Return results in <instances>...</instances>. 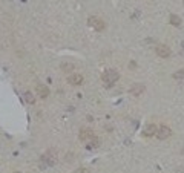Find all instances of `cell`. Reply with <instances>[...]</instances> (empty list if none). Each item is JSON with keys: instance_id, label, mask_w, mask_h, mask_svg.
<instances>
[{"instance_id": "obj_11", "label": "cell", "mask_w": 184, "mask_h": 173, "mask_svg": "<svg viewBox=\"0 0 184 173\" xmlns=\"http://www.w3.org/2000/svg\"><path fill=\"white\" fill-rule=\"evenodd\" d=\"M98 144H100V141H98V138H97V136H95V138H94V140H92V141H89V142H86V149H88V150H92V149H97V147H98Z\"/></svg>"}, {"instance_id": "obj_18", "label": "cell", "mask_w": 184, "mask_h": 173, "mask_svg": "<svg viewBox=\"0 0 184 173\" xmlns=\"http://www.w3.org/2000/svg\"><path fill=\"white\" fill-rule=\"evenodd\" d=\"M183 155H184V150H183Z\"/></svg>"}, {"instance_id": "obj_14", "label": "cell", "mask_w": 184, "mask_h": 173, "mask_svg": "<svg viewBox=\"0 0 184 173\" xmlns=\"http://www.w3.org/2000/svg\"><path fill=\"white\" fill-rule=\"evenodd\" d=\"M72 69H74L72 63H61V71L63 72H71Z\"/></svg>"}, {"instance_id": "obj_15", "label": "cell", "mask_w": 184, "mask_h": 173, "mask_svg": "<svg viewBox=\"0 0 184 173\" xmlns=\"http://www.w3.org/2000/svg\"><path fill=\"white\" fill-rule=\"evenodd\" d=\"M175 80H183L184 78V69H180L177 72H173V75H172Z\"/></svg>"}, {"instance_id": "obj_16", "label": "cell", "mask_w": 184, "mask_h": 173, "mask_svg": "<svg viewBox=\"0 0 184 173\" xmlns=\"http://www.w3.org/2000/svg\"><path fill=\"white\" fill-rule=\"evenodd\" d=\"M75 173H89V170H88V169H85V167H81V169H77V170H75Z\"/></svg>"}, {"instance_id": "obj_8", "label": "cell", "mask_w": 184, "mask_h": 173, "mask_svg": "<svg viewBox=\"0 0 184 173\" xmlns=\"http://www.w3.org/2000/svg\"><path fill=\"white\" fill-rule=\"evenodd\" d=\"M68 83L72 86H80L83 83V75L81 74H71L68 77Z\"/></svg>"}, {"instance_id": "obj_5", "label": "cell", "mask_w": 184, "mask_h": 173, "mask_svg": "<svg viewBox=\"0 0 184 173\" xmlns=\"http://www.w3.org/2000/svg\"><path fill=\"white\" fill-rule=\"evenodd\" d=\"M155 54H156L158 57H161V58H167V57H170L172 51H170L169 46H166V44H156Z\"/></svg>"}, {"instance_id": "obj_2", "label": "cell", "mask_w": 184, "mask_h": 173, "mask_svg": "<svg viewBox=\"0 0 184 173\" xmlns=\"http://www.w3.org/2000/svg\"><path fill=\"white\" fill-rule=\"evenodd\" d=\"M42 162H43V166H55V162H57V153L52 149H49L42 156Z\"/></svg>"}, {"instance_id": "obj_10", "label": "cell", "mask_w": 184, "mask_h": 173, "mask_svg": "<svg viewBox=\"0 0 184 173\" xmlns=\"http://www.w3.org/2000/svg\"><path fill=\"white\" fill-rule=\"evenodd\" d=\"M37 94L40 98H48L49 97V89L43 84H37Z\"/></svg>"}, {"instance_id": "obj_9", "label": "cell", "mask_w": 184, "mask_h": 173, "mask_svg": "<svg viewBox=\"0 0 184 173\" xmlns=\"http://www.w3.org/2000/svg\"><path fill=\"white\" fill-rule=\"evenodd\" d=\"M129 92H131L132 95H135V97H140V95L144 92V84L137 83V84H134L131 89H129Z\"/></svg>"}, {"instance_id": "obj_7", "label": "cell", "mask_w": 184, "mask_h": 173, "mask_svg": "<svg viewBox=\"0 0 184 173\" xmlns=\"http://www.w3.org/2000/svg\"><path fill=\"white\" fill-rule=\"evenodd\" d=\"M156 124H153V123H149L144 129H143V136H146V138H150V136H153V135H156Z\"/></svg>"}, {"instance_id": "obj_13", "label": "cell", "mask_w": 184, "mask_h": 173, "mask_svg": "<svg viewBox=\"0 0 184 173\" xmlns=\"http://www.w3.org/2000/svg\"><path fill=\"white\" fill-rule=\"evenodd\" d=\"M170 25L172 26H181V19L175 14H170Z\"/></svg>"}, {"instance_id": "obj_17", "label": "cell", "mask_w": 184, "mask_h": 173, "mask_svg": "<svg viewBox=\"0 0 184 173\" xmlns=\"http://www.w3.org/2000/svg\"><path fill=\"white\" fill-rule=\"evenodd\" d=\"M14 173H22V172H14Z\"/></svg>"}, {"instance_id": "obj_12", "label": "cell", "mask_w": 184, "mask_h": 173, "mask_svg": "<svg viewBox=\"0 0 184 173\" xmlns=\"http://www.w3.org/2000/svg\"><path fill=\"white\" fill-rule=\"evenodd\" d=\"M23 97H25V101L26 103H29V104H34L35 103V98H34V95L29 92V90H26V92L23 94Z\"/></svg>"}, {"instance_id": "obj_4", "label": "cell", "mask_w": 184, "mask_h": 173, "mask_svg": "<svg viewBox=\"0 0 184 173\" xmlns=\"http://www.w3.org/2000/svg\"><path fill=\"white\" fill-rule=\"evenodd\" d=\"M78 138H80V141H83L86 144V142H89L95 138V133L92 129H81L80 133H78Z\"/></svg>"}, {"instance_id": "obj_3", "label": "cell", "mask_w": 184, "mask_h": 173, "mask_svg": "<svg viewBox=\"0 0 184 173\" xmlns=\"http://www.w3.org/2000/svg\"><path fill=\"white\" fill-rule=\"evenodd\" d=\"M88 25L91 26V28H94L95 31H104V28H106V25H104V22L101 20V19H98V17H89L88 19Z\"/></svg>"}, {"instance_id": "obj_6", "label": "cell", "mask_w": 184, "mask_h": 173, "mask_svg": "<svg viewBox=\"0 0 184 173\" xmlns=\"http://www.w3.org/2000/svg\"><path fill=\"white\" fill-rule=\"evenodd\" d=\"M172 135V130L169 129L167 126H160L158 127V130H156V136H158V140H167L169 136Z\"/></svg>"}, {"instance_id": "obj_1", "label": "cell", "mask_w": 184, "mask_h": 173, "mask_svg": "<svg viewBox=\"0 0 184 173\" xmlns=\"http://www.w3.org/2000/svg\"><path fill=\"white\" fill-rule=\"evenodd\" d=\"M118 78H120V74L115 69H107L103 72V75H101V80H103V83L106 84V87H112L117 83Z\"/></svg>"}]
</instances>
